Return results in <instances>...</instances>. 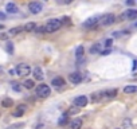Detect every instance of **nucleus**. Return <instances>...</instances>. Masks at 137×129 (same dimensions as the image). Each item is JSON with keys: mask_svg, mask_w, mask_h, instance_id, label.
Masks as SVG:
<instances>
[{"mask_svg": "<svg viewBox=\"0 0 137 129\" xmlns=\"http://www.w3.org/2000/svg\"><path fill=\"white\" fill-rule=\"evenodd\" d=\"M61 26H62L61 20H58V19H50L47 23H46V26H44L46 34H51V32L58 31L61 28Z\"/></svg>", "mask_w": 137, "mask_h": 129, "instance_id": "1", "label": "nucleus"}, {"mask_svg": "<svg viewBox=\"0 0 137 129\" xmlns=\"http://www.w3.org/2000/svg\"><path fill=\"white\" fill-rule=\"evenodd\" d=\"M50 93H51V89L49 85H46V84H40L36 86V96L40 97V98H47L50 96Z\"/></svg>", "mask_w": 137, "mask_h": 129, "instance_id": "2", "label": "nucleus"}, {"mask_svg": "<svg viewBox=\"0 0 137 129\" xmlns=\"http://www.w3.org/2000/svg\"><path fill=\"white\" fill-rule=\"evenodd\" d=\"M15 73L19 77H26V75H28L31 73V67L28 65H26V63H20V65H18L15 67Z\"/></svg>", "mask_w": 137, "mask_h": 129, "instance_id": "3", "label": "nucleus"}, {"mask_svg": "<svg viewBox=\"0 0 137 129\" xmlns=\"http://www.w3.org/2000/svg\"><path fill=\"white\" fill-rule=\"evenodd\" d=\"M28 9H30V12L34 14V15H38L42 12V9H43V6L39 3V2H31L28 4Z\"/></svg>", "mask_w": 137, "mask_h": 129, "instance_id": "4", "label": "nucleus"}, {"mask_svg": "<svg viewBox=\"0 0 137 129\" xmlns=\"http://www.w3.org/2000/svg\"><path fill=\"white\" fill-rule=\"evenodd\" d=\"M114 22H116V16L113 14H106L101 18V24L102 26H112Z\"/></svg>", "mask_w": 137, "mask_h": 129, "instance_id": "5", "label": "nucleus"}, {"mask_svg": "<svg viewBox=\"0 0 137 129\" xmlns=\"http://www.w3.org/2000/svg\"><path fill=\"white\" fill-rule=\"evenodd\" d=\"M85 49L83 46H78V47L75 49V58H77V65H81L82 62H85Z\"/></svg>", "mask_w": 137, "mask_h": 129, "instance_id": "6", "label": "nucleus"}, {"mask_svg": "<svg viewBox=\"0 0 137 129\" xmlns=\"http://www.w3.org/2000/svg\"><path fill=\"white\" fill-rule=\"evenodd\" d=\"M68 81H70L71 84H74V85H78V84H81V82L83 81V75L81 73H78V71L71 73L70 75H68Z\"/></svg>", "mask_w": 137, "mask_h": 129, "instance_id": "7", "label": "nucleus"}, {"mask_svg": "<svg viewBox=\"0 0 137 129\" xmlns=\"http://www.w3.org/2000/svg\"><path fill=\"white\" fill-rule=\"evenodd\" d=\"M98 22H99V19L97 18V16H91V18H89V19H86L85 22H83V27L85 28H93V27H96L97 24H98Z\"/></svg>", "mask_w": 137, "mask_h": 129, "instance_id": "8", "label": "nucleus"}, {"mask_svg": "<svg viewBox=\"0 0 137 129\" xmlns=\"http://www.w3.org/2000/svg\"><path fill=\"white\" fill-rule=\"evenodd\" d=\"M87 102H89V100H87L86 96H78V97L74 98V105L78 108H85L87 105Z\"/></svg>", "mask_w": 137, "mask_h": 129, "instance_id": "9", "label": "nucleus"}, {"mask_svg": "<svg viewBox=\"0 0 137 129\" xmlns=\"http://www.w3.org/2000/svg\"><path fill=\"white\" fill-rule=\"evenodd\" d=\"M65 84H66V81H65L62 77H55V78H52V81H51V85H52L54 87H56V89H61L62 86H65Z\"/></svg>", "mask_w": 137, "mask_h": 129, "instance_id": "10", "label": "nucleus"}, {"mask_svg": "<svg viewBox=\"0 0 137 129\" xmlns=\"http://www.w3.org/2000/svg\"><path fill=\"white\" fill-rule=\"evenodd\" d=\"M122 18H127L129 20L137 19V9H127V12L122 15Z\"/></svg>", "mask_w": 137, "mask_h": 129, "instance_id": "11", "label": "nucleus"}, {"mask_svg": "<svg viewBox=\"0 0 137 129\" xmlns=\"http://www.w3.org/2000/svg\"><path fill=\"white\" fill-rule=\"evenodd\" d=\"M6 11H7L8 14H18L19 12V8H18V6L15 3H7Z\"/></svg>", "mask_w": 137, "mask_h": 129, "instance_id": "12", "label": "nucleus"}, {"mask_svg": "<svg viewBox=\"0 0 137 129\" xmlns=\"http://www.w3.org/2000/svg\"><path fill=\"white\" fill-rule=\"evenodd\" d=\"M32 74H34V78H35V79H38V81H42V79L44 78V75H43V71H42V69H40V67H35V69H34Z\"/></svg>", "mask_w": 137, "mask_h": 129, "instance_id": "13", "label": "nucleus"}, {"mask_svg": "<svg viewBox=\"0 0 137 129\" xmlns=\"http://www.w3.org/2000/svg\"><path fill=\"white\" fill-rule=\"evenodd\" d=\"M82 128V120L81 118H73L70 122V129H81Z\"/></svg>", "mask_w": 137, "mask_h": 129, "instance_id": "14", "label": "nucleus"}, {"mask_svg": "<svg viewBox=\"0 0 137 129\" xmlns=\"http://www.w3.org/2000/svg\"><path fill=\"white\" fill-rule=\"evenodd\" d=\"M24 112H26V105H19L18 109L14 110L12 116H14V117H22L23 114H24Z\"/></svg>", "mask_w": 137, "mask_h": 129, "instance_id": "15", "label": "nucleus"}, {"mask_svg": "<svg viewBox=\"0 0 137 129\" xmlns=\"http://www.w3.org/2000/svg\"><path fill=\"white\" fill-rule=\"evenodd\" d=\"M137 91V85H128L124 87V93L125 94H132V93Z\"/></svg>", "mask_w": 137, "mask_h": 129, "instance_id": "16", "label": "nucleus"}, {"mask_svg": "<svg viewBox=\"0 0 137 129\" xmlns=\"http://www.w3.org/2000/svg\"><path fill=\"white\" fill-rule=\"evenodd\" d=\"M102 96H104V91H97V93H93L91 94V102H98L101 98H102Z\"/></svg>", "mask_w": 137, "mask_h": 129, "instance_id": "17", "label": "nucleus"}, {"mask_svg": "<svg viewBox=\"0 0 137 129\" xmlns=\"http://www.w3.org/2000/svg\"><path fill=\"white\" fill-rule=\"evenodd\" d=\"M116 96H117V89H110V90L104 91V97H106V98H113Z\"/></svg>", "mask_w": 137, "mask_h": 129, "instance_id": "18", "label": "nucleus"}, {"mask_svg": "<svg viewBox=\"0 0 137 129\" xmlns=\"http://www.w3.org/2000/svg\"><path fill=\"white\" fill-rule=\"evenodd\" d=\"M22 31H24V28L20 27V26H18V27L11 28V30L8 31V35H11V37H15V35H18V34H19V32H22Z\"/></svg>", "mask_w": 137, "mask_h": 129, "instance_id": "19", "label": "nucleus"}, {"mask_svg": "<svg viewBox=\"0 0 137 129\" xmlns=\"http://www.w3.org/2000/svg\"><path fill=\"white\" fill-rule=\"evenodd\" d=\"M24 28V31L26 32H32V31H35V28H36V24L34 22H30V23H27V24L23 27Z\"/></svg>", "mask_w": 137, "mask_h": 129, "instance_id": "20", "label": "nucleus"}, {"mask_svg": "<svg viewBox=\"0 0 137 129\" xmlns=\"http://www.w3.org/2000/svg\"><path fill=\"white\" fill-rule=\"evenodd\" d=\"M101 44L99 43H96L90 47V54H101Z\"/></svg>", "mask_w": 137, "mask_h": 129, "instance_id": "21", "label": "nucleus"}, {"mask_svg": "<svg viewBox=\"0 0 137 129\" xmlns=\"http://www.w3.org/2000/svg\"><path fill=\"white\" fill-rule=\"evenodd\" d=\"M14 105V101L11 100V98H8V97H6L3 101H2V106L3 108H11Z\"/></svg>", "mask_w": 137, "mask_h": 129, "instance_id": "22", "label": "nucleus"}, {"mask_svg": "<svg viewBox=\"0 0 137 129\" xmlns=\"http://www.w3.org/2000/svg\"><path fill=\"white\" fill-rule=\"evenodd\" d=\"M6 50H7V53H8L9 55H12V54H14V51H15L14 43H12V42H7V44H6Z\"/></svg>", "mask_w": 137, "mask_h": 129, "instance_id": "23", "label": "nucleus"}, {"mask_svg": "<svg viewBox=\"0 0 137 129\" xmlns=\"http://www.w3.org/2000/svg\"><path fill=\"white\" fill-rule=\"evenodd\" d=\"M24 122H16V124H12V125H9L8 128L6 129H22V128H24Z\"/></svg>", "mask_w": 137, "mask_h": 129, "instance_id": "24", "label": "nucleus"}, {"mask_svg": "<svg viewBox=\"0 0 137 129\" xmlns=\"http://www.w3.org/2000/svg\"><path fill=\"white\" fill-rule=\"evenodd\" d=\"M23 86L30 90V89H32L34 86H35V84H34V81H32V79H26V81H24V84H23Z\"/></svg>", "mask_w": 137, "mask_h": 129, "instance_id": "25", "label": "nucleus"}, {"mask_svg": "<svg viewBox=\"0 0 137 129\" xmlns=\"http://www.w3.org/2000/svg\"><path fill=\"white\" fill-rule=\"evenodd\" d=\"M67 117H68V116H67L66 113H65L63 116H61L59 120H58V124H59V125H65V124L67 122Z\"/></svg>", "mask_w": 137, "mask_h": 129, "instance_id": "26", "label": "nucleus"}, {"mask_svg": "<svg viewBox=\"0 0 137 129\" xmlns=\"http://www.w3.org/2000/svg\"><path fill=\"white\" fill-rule=\"evenodd\" d=\"M78 112H79V109H78V108H73V106H71L70 109H68V110L66 112V114H67V116H73V114H77Z\"/></svg>", "mask_w": 137, "mask_h": 129, "instance_id": "27", "label": "nucleus"}, {"mask_svg": "<svg viewBox=\"0 0 137 129\" xmlns=\"http://www.w3.org/2000/svg\"><path fill=\"white\" fill-rule=\"evenodd\" d=\"M34 32H36V34H46V28H44V26H40V27H36Z\"/></svg>", "mask_w": 137, "mask_h": 129, "instance_id": "28", "label": "nucleus"}, {"mask_svg": "<svg viewBox=\"0 0 137 129\" xmlns=\"http://www.w3.org/2000/svg\"><path fill=\"white\" fill-rule=\"evenodd\" d=\"M112 44H113V39H110V38H109V39H106V40H105V47H106V49H109Z\"/></svg>", "mask_w": 137, "mask_h": 129, "instance_id": "29", "label": "nucleus"}, {"mask_svg": "<svg viewBox=\"0 0 137 129\" xmlns=\"http://www.w3.org/2000/svg\"><path fill=\"white\" fill-rule=\"evenodd\" d=\"M12 89H14L15 91H20V90H22L20 85H19V84H15V82H14V84H12Z\"/></svg>", "mask_w": 137, "mask_h": 129, "instance_id": "30", "label": "nucleus"}, {"mask_svg": "<svg viewBox=\"0 0 137 129\" xmlns=\"http://www.w3.org/2000/svg\"><path fill=\"white\" fill-rule=\"evenodd\" d=\"M0 39H2V40H7V39H8V34H6V32H0Z\"/></svg>", "mask_w": 137, "mask_h": 129, "instance_id": "31", "label": "nucleus"}, {"mask_svg": "<svg viewBox=\"0 0 137 129\" xmlns=\"http://www.w3.org/2000/svg\"><path fill=\"white\" fill-rule=\"evenodd\" d=\"M125 4L129 6V7H133V6L136 4V2H134V0H127V2H125Z\"/></svg>", "mask_w": 137, "mask_h": 129, "instance_id": "32", "label": "nucleus"}, {"mask_svg": "<svg viewBox=\"0 0 137 129\" xmlns=\"http://www.w3.org/2000/svg\"><path fill=\"white\" fill-rule=\"evenodd\" d=\"M110 53H112L110 49H106V50H102V51H101V55H104V56H105V55H109Z\"/></svg>", "mask_w": 137, "mask_h": 129, "instance_id": "33", "label": "nucleus"}, {"mask_svg": "<svg viewBox=\"0 0 137 129\" xmlns=\"http://www.w3.org/2000/svg\"><path fill=\"white\" fill-rule=\"evenodd\" d=\"M70 22V19H68L67 16H65V18H62V20H61V23H65V24H67V23Z\"/></svg>", "mask_w": 137, "mask_h": 129, "instance_id": "34", "label": "nucleus"}, {"mask_svg": "<svg viewBox=\"0 0 137 129\" xmlns=\"http://www.w3.org/2000/svg\"><path fill=\"white\" fill-rule=\"evenodd\" d=\"M6 18H7V15H6L4 12H2V11H0V20H6Z\"/></svg>", "mask_w": 137, "mask_h": 129, "instance_id": "35", "label": "nucleus"}, {"mask_svg": "<svg viewBox=\"0 0 137 129\" xmlns=\"http://www.w3.org/2000/svg\"><path fill=\"white\" fill-rule=\"evenodd\" d=\"M137 69V61H134V63H133V70H136Z\"/></svg>", "mask_w": 137, "mask_h": 129, "instance_id": "36", "label": "nucleus"}, {"mask_svg": "<svg viewBox=\"0 0 137 129\" xmlns=\"http://www.w3.org/2000/svg\"><path fill=\"white\" fill-rule=\"evenodd\" d=\"M113 37H116V38H117V37H120V34H118V32H116V31H114V32H113Z\"/></svg>", "mask_w": 137, "mask_h": 129, "instance_id": "37", "label": "nucleus"}, {"mask_svg": "<svg viewBox=\"0 0 137 129\" xmlns=\"http://www.w3.org/2000/svg\"><path fill=\"white\" fill-rule=\"evenodd\" d=\"M73 2H74V0H66L65 3H66V4H70V3H73Z\"/></svg>", "mask_w": 137, "mask_h": 129, "instance_id": "38", "label": "nucleus"}, {"mask_svg": "<svg viewBox=\"0 0 137 129\" xmlns=\"http://www.w3.org/2000/svg\"><path fill=\"white\" fill-rule=\"evenodd\" d=\"M133 26H134V27L137 28V20H136V23H133Z\"/></svg>", "mask_w": 137, "mask_h": 129, "instance_id": "39", "label": "nucleus"}, {"mask_svg": "<svg viewBox=\"0 0 137 129\" xmlns=\"http://www.w3.org/2000/svg\"><path fill=\"white\" fill-rule=\"evenodd\" d=\"M2 71H3V69H2V67H0V73H2Z\"/></svg>", "mask_w": 137, "mask_h": 129, "instance_id": "40", "label": "nucleus"}]
</instances>
